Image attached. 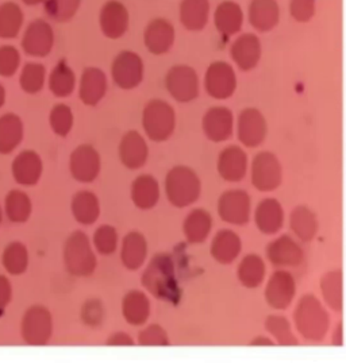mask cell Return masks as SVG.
Instances as JSON below:
<instances>
[{"label":"cell","instance_id":"816d5d0a","mask_svg":"<svg viewBox=\"0 0 346 363\" xmlns=\"http://www.w3.org/2000/svg\"><path fill=\"white\" fill-rule=\"evenodd\" d=\"M104 307L99 300H90L82 308V319L90 327H97L104 321Z\"/></svg>","mask_w":346,"mask_h":363},{"label":"cell","instance_id":"2e32d148","mask_svg":"<svg viewBox=\"0 0 346 363\" xmlns=\"http://www.w3.org/2000/svg\"><path fill=\"white\" fill-rule=\"evenodd\" d=\"M230 57L237 68L242 72H250L257 68L263 57L261 40L253 33L238 35L230 46Z\"/></svg>","mask_w":346,"mask_h":363},{"label":"cell","instance_id":"ab89813d","mask_svg":"<svg viewBox=\"0 0 346 363\" xmlns=\"http://www.w3.org/2000/svg\"><path fill=\"white\" fill-rule=\"evenodd\" d=\"M264 328L266 334L271 336L276 346L291 347L299 346V339L292 330L291 321L283 315H269L264 321Z\"/></svg>","mask_w":346,"mask_h":363},{"label":"cell","instance_id":"52a82bcc","mask_svg":"<svg viewBox=\"0 0 346 363\" xmlns=\"http://www.w3.org/2000/svg\"><path fill=\"white\" fill-rule=\"evenodd\" d=\"M21 336L28 346L48 345L53 336L50 311L40 304L28 308L21 320Z\"/></svg>","mask_w":346,"mask_h":363},{"label":"cell","instance_id":"f907efd6","mask_svg":"<svg viewBox=\"0 0 346 363\" xmlns=\"http://www.w3.org/2000/svg\"><path fill=\"white\" fill-rule=\"evenodd\" d=\"M21 64L19 52L14 46H1L0 48V76L11 77L16 73Z\"/></svg>","mask_w":346,"mask_h":363},{"label":"cell","instance_id":"60d3db41","mask_svg":"<svg viewBox=\"0 0 346 363\" xmlns=\"http://www.w3.org/2000/svg\"><path fill=\"white\" fill-rule=\"evenodd\" d=\"M30 255L28 247L22 242L9 243L1 252V265L11 276H21L26 273Z\"/></svg>","mask_w":346,"mask_h":363},{"label":"cell","instance_id":"cb8c5ba5","mask_svg":"<svg viewBox=\"0 0 346 363\" xmlns=\"http://www.w3.org/2000/svg\"><path fill=\"white\" fill-rule=\"evenodd\" d=\"M11 173L15 182L22 186H34L41 180L43 173L42 158L34 150H25L18 154L11 164Z\"/></svg>","mask_w":346,"mask_h":363},{"label":"cell","instance_id":"680465c9","mask_svg":"<svg viewBox=\"0 0 346 363\" xmlns=\"http://www.w3.org/2000/svg\"><path fill=\"white\" fill-rule=\"evenodd\" d=\"M28 6H36V4H38V3H41L42 0H23Z\"/></svg>","mask_w":346,"mask_h":363},{"label":"cell","instance_id":"d6986e66","mask_svg":"<svg viewBox=\"0 0 346 363\" xmlns=\"http://www.w3.org/2000/svg\"><path fill=\"white\" fill-rule=\"evenodd\" d=\"M253 219L257 230L264 235L271 237L281 231L286 220V212L277 199L266 197L256 206Z\"/></svg>","mask_w":346,"mask_h":363},{"label":"cell","instance_id":"5bb4252c","mask_svg":"<svg viewBox=\"0 0 346 363\" xmlns=\"http://www.w3.org/2000/svg\"><path fill=\"white\" fill-rule=\"evenodd\" d=\"M102 170V158L91 145L76 147L70 157V176L76 182L90 184L95 182Z\"/></svg>","mask_w":346,"mask_h":363},{"label":"cell","instance_id":"9a60e30c","mask_svg":"<svg viewBox=\"0 0 346 363\" xmlns=\"http://www.w3.org/2000/svg\"><path fill=\"white\" fill-rule=\"evenodd\" d=\"M111 76L114 83L122 89H134L144 80V62L137 53L122 52L115 57Z\"/></svg>","mask_w":346,"mask_h":363},{"label":"cell","instance_id":"30bf717a","mask_svg":"<svg viewBox=\"0 0 346 363\" xmlns=\"http://www.w3.org/2000/svg\"><path fill=\"white\" fill-rule=\"evenodd\" d=\"M236 131L237 138L244 146L256 149L266 140L268 122L259 108L247 107L238 113Z\"/></svg>","mask_w":346,"mask_h":363},{"label":"cell","instance_id":"74e56055","mask_svg":"<svg viewBox=\"0 0 346 363\" xmlns=\"http://www.w3.org/2000/svg\"><path fill=\"white\" fill-rule=\"evenodd\" d=\"M23 140V123L15 113L0 116V154H11Z\"/></svg>","mask_w":346,"mask_h":363},{"label":"cell","instance_id":"ee69618b","mask_svg":"<svg viewBox=\"0 0 346 363\" xmlns=\"http://www.w3.org/2000/svg\"><path fill=\"white\" fill-rule=\"evenodd\" d=\"M92 245L100 255L114 254L119 249V245H121L117 228L110 224L99 225L92 235Z\"/></svg>","mask_w":346,"mask_h":363},{"label":"cell","instance_id":"8992f818","mask_svg":"<svg viewBox=\"0 0 346 363\" xmlns=\"http://www.w3.org/2000/svg\"><path fill=\"white\" fill-rule=\"evenodd\" d=\"M250 182L259 192L269 194L276 191L283 182V167L276 154L263 150L253 157Z\"/></svg>","mask_w":346,"mask_h":363},{"label":"cell","instance_id":"9c48e42d","mask_svg":"<svg viewBox=\"0 0 346 363\" xmlns=\"http://www.w3.org/2000/svg\"><path fill=\"white\" fill-rule=\"evenodd\" d=\"M218 216L230 225H245L252 218V199L244 189L225 191L217 203Z\"/></svg>","mask_w":346,"mask_h":363},{"label":"cell","instance_id":"bcb514c9","mask_svg":"<svg viewBox=\"0 0 346 363\" xmlns=\"http://www.w3.org/2000/svg\"><path fill=\"white\" fill-rule=\"evenodd\" d=\"M80 0H45V11L57 22H67L76 14Z\"/></svg>","mask_w":346,"mask_h":363},{"label":"cell","instance_id":"6f0895ef","mask_svg":"<svg viewBox=\"0 0 346 363\" xmlns=\"http://www.w3.org/2000/svg\"><path fill=\"white\" fill-rule=\"evenodd\" d=\"M4 101H6V91H4V86L0 84V108L3 107Z\"/></svg>","mask_w":346,"mask_h":363},{"label":"cell","instance_id":"7c38bea8","mask_svg":"<svg viewBox=\"0 0 346 363\" xmlns=\"http://www.w3.org/2000/svg\"><path fill=\"white\" fill-rule=\"evenodd\" d=\"M265 255L269 264L276 269H295L305 261L302 246L290 235H280L271 240L266 245Z\"/></svg>","mask_w":346,"mask_h":363},{"label":"cell","instance_id":"6da1fadb","mask_svg":"<svg viewBox=\"0 0 346 363\" xmlns=\"http://www.w3.org/2000/svg\"><path fill=\"white\" fill-rule=\"evenodd\" d=\"M293 325L306 342H323L330 328V315L325 303L314 294L302 296L293 309Z\"/></svg>","mask_w":346,"mask_h":363},{"label":"cell","instance_id":"4fadbf2b","mask_svg":"<svg viewBox=\"0 0 346 363\" xmlns=\"http://www.w3.org/2000/svg\"><path fill=\"white\" fill-rule=\"evenodd\" d=\"M166 86L171 96L179 103H190L199 96L198 73L188 65H176L168 70Z\"/></svg>","mask_w":346,"mask_h":363},{"label":"cell","instance_id":"4dcf8cb0","mask_svg":"<svg viewBox=\"0 0 346 363\" xmlns=\"http://www.w3.org/2000/svg\"><path fill=\"white\" fill-rule=\"evenodd\" d=\"M145 46L153 55H164L175 41V28L166 19H154L145 30Z\"/></svg>","mask_w":346,"mask_h":363},{"label":"cell","instance_id":"ac0fdd59","mask_svg":"<svg viewBox=\"0 0 346 363\" xmlns=\"http://www.w3.org/2000/svg\"><path fill=\"white\" fill-rule=\"evenodd\" d=\"M236 126L234 115L230 108L217 106L211 107L203 116L202 127L208 140L214 143H221L233 135Z\"/></svg>","mask_w":346,"mask_h":363},{"label":"cell","instance_id":"d4e9b609","mask_svg":"<svg viewBox=\"0 0 346 363\" xmlns=\"http://www.w3.org/2000/svg\"><path fill=\"white\" fill-rule=\"evenodd\" d=\"M280 6L277 0H250L248 21L257 33H269L280 22Z\"/></svg>","mask_w":346,"mask_h":363},{"label":"cell","instance_id":"e575fe53","mask_svg":"<svg viewBox=\"0 0 346 363\" xmlns=\"http://www.w3.org/2000/svg\"><path fill=\"white\" fill-rule=\"evenodd\" d=\"M107 91L106 74L97 68H87L80 80L79 96L85 106H97Z\"/></svg>","mask_w":346,"mask_h":363},{"label":"cell","instance_id":"681fc988","mask_svg":"<svg viewBox=\"0 0 346 363\" xmlns=\"http://www.w3.org/2000/svg\"><path fill=\"white\" fill-rule=\"evenodd\" d=\"M288 11L299 23L310 22L317 13V0H290Z\"/></svg>","mask_w":346,"mask_h":363},{"label":"cell","instance_id":"44dd1931","mask_svg":"<svg viewBox=\"0 0 346 363\" xmlns=\"http://www.w3.org/2000/svg\"><path fill=\"white\" fill-rule=\"evenodd\" d=\"M148 240L139 231H130L129 234H126L119 245L121 262L130 272H136L145 266L148 259Z\"/></svg>","mask_w":346,"mask_h":363},{"label":"cell","instance_id":"5b68a950","mask_svg":"<svg viewBox=\"0 0 346 363\" xmlns=\"http://www.w3.org/2000/svg\"><path fill=\"white\" fill-rule=\"evenodd\" d=\"M142 126L146 135L154 142L169 140L176 127V113L164 100H151L142 112Z\"/></svg>","mask_w":346,"mask_h":363},{"label":"cell","instance_id":"11a10c76","mask_svg":"<svg viewBox=\"0 0 346 363\" xmlns=\"http://www.w3.org/2000/svg\"><path fill=\"white\" fill-rule=\"evenodd\" d=\"M332 345L335 347L344 346V323L338 321L332 333Z\"/></svg>","mask_w":346,"mask_h":363},{"label":"cell","instance_id":"1f68e13d","mask_svg":"<svg viewBox=\"0 0 346 363\" xmlns=\"http://www.w3.org/2000/svg\"><path fill=\"white\" fill-rule=\"evenodd\" d=\"M244 19L245 16L241 6L232 0L222 1L214 14L215 28L226 38L233 37L241 31L244 26Z\"/></svg>","mask_w":346,"mask_h":363},{"label":"cell","instance_id":"7402d4cb","mask_svg":"<svg viewBox=\"0 0 346 363\" xmlns=\"http://www.w3.org/2000/svg\"><path fill=\"white\" fill-rule=\"evenodd\" d=\"M149 158V147L139 131H129L119 143V160L125 168L139 170L144 168Z\"/></svg>","mask_w":346,"mask_h":363},{"label":"cell","instance_id":"c3c4849f","mask_svg":"<svg viewBox=\"0 0 346 363\" xmlns=\"http://www.w3.org/2000/svg\"><path fill=\"white\" fill-rule=\"evenodd\" d=\"M139 345L141 346H149V347H154V346H169L171 340H169V335L166 331L164 327H161L160 324H149L145 325L139 334Z\"/></svg>","mask_w":346,"mask_h":363},{"label":"cell","instance_id":"7a4b0ae2","mask_svg":"<svg viewBox=\"0 0 346 363\" xmlns=\"http://www.w3.org/2000/svg\"><path fill=\"white\" fill-rule=\"evenodd\" d=\"M142 286L153 297L173 303L179 296V284L172 257L156 254L142 273Z\"/></svg>","mask_w":346,"mask_h":363},{"label":"cell","instance_id":"836d02e7","mask_svg":"<svg viewBox=\"0 0 346 363\" xmlns=\"http://www.w3.org/2000/svg\"><path fill=\"white\" fill-rule=\"evenodd\" d=\"M70 212L77 223L92 225L97 223L102 212L100 200L91 191H79L70 200Z\"/></svg>","mask_w":346,"mask_h":363},{"label":"cell","instance_id":"d590c367","mask_svg":"<svg viewBox=\"0 0 346 363\" xmlns=\"http://www.w3.org/2000/svg\"><path fill=\"white\" fill-rule=\"evenodd\" d=\"M266 276V265L257 254H247L237 267V279L247 289H257Z\"/></svg>","mask_w":346,"mask_h":363},{"label":"cell","instance_id":"f35d334b","mask_svg":"<svg viewBox=\"0 0 346 363\" xmlns=\"http://www.w3.org/2000/svg\"><path fill=\"white\" fill-rule=\"evenodd\" d=\"M3 210L6 218L11 223H26L33 213V201L26 192L21 189H13L4 199Z\"/></svg>","mask_w":346,"mask_h":363},{"label":"cell","instance_id":"f6af8a7d","mask_svg":"<svg viewBox=\"0 0 346 363\" xmlns=\"http://www.w3.org/2000/svg\"><path fill=\"white\" fill-rule=\"evenodd\" d=\"M45 79H46L45 67L41 64L28 62L22 69L19 83L26 94L34 95V94H38L43 88Z\"/></svg>","mask_w":346,"mask_h":363},{"label":"cell","instance_id":"8d00e7d4","mask_svg":"<svg viewBox=\"0 0 346 363\" xmlns=\"http://www.w3.org/2000/svg\"><path fill=\"white\" fill-rule=\"evenodd\" d=\"M210 16L208 0H183L180 4V21L190 31H200L206 28Z\"/></svg>","mask_w":346,"mask_h":363},{"label":"cell","instance_id":"7dc6e473","mask_svg":"<svg viewBox=\"0 0 346 363\" xmlns=\"http://www.w3.org/2000/svg\"><path fill=\"white\" fill-rule=\"evenodd\" d=\"M50 127L58 137H67L73 126V113L67 104H57L49 116Z\"/></svg>","mask_w":346,"mask_h":363},{"label":"cell","instance_id":"b9f144b4","mask_svg":"<svg viewBox=\"0 0 346 363\" xmlns=\"http://www.w3.org/2000/svg\"><path fill=\"white\" fill-rule=\"evenodd\" d=\"M76 77L65 60H61L52 70L49 77V88L57 98H67L73 92Z\"/></svg>","mask_w":346,"mask_h":363},{"label":"cell","instance_id":"603a6c76","mask_svg":"<svg viewBox=\"0 0 346 363\" xmlns=\"http://www.w3.org/2000/svg\"><path fill=\"white\" fill-rule=\"evenodd\" d=\"M242 252V240L236 231L223 228L211 240L210 254L212 259L221 265H232Z\"/></svg>","mask_w":346,"mask_h":363},{"label":"cell","instance_id":"ba28073f","mask_svg":"<svg viewBox=\"0 0 346 363\" xmlns=\"http://www.w3.org/2000/svg\"><path fill=\"white\" fill-rule=\"evenodd\" d=\"M296 289V281L291 272L288 269H276L265 284V303L274 311H286L291 307Z\"/></svg>","mask_w":346,"mask_h":363},{"label":"cell","instance_id":"83f0119b","mask_svg":"<svg viewBox=\"0 0 346 363\" xmlns=\"http://www.w3.org/2000/svg\"><path fill=\"white\" fill-rule=\"evenodd\" d=\"M121 311L126 323L134 327H141L149 320L152 313V304L145 292L130 291L122 298Z\"/></svg>","mask_w":346,"mask_h":363},{"label":"cell","instance_id":"4316f807","mask_svg":"<svg viewBox=\"0 0 346 363\" xmlns=\"http://www.w3.org/2000/svg\"><path fill=\"white\" fill-rule=\"evenodd\" d=\"M322 301L333 312L344 311V273L341 269H332L322 274L319 281Z\"/></svg>","mask_w":346,"mask_h":363},{"label":"cell","instance_id":"db71d44e","mask_svg":"<svg viewBox=\"0 0 346 363\" xmlns=\"http://www.w3.org/2000/svg\"><path fill=\"white\" fill-rule=\"evenodd\" d=\"M106 345L107 346H133L136 345V339H133L127 333L118 331L109 336V339L106 340Z\"/></svg>","mask_w":346,"mask_h":363},{"label":"cell","instance_id":"91938a15","mask_svg":"<svg viewBox=\"0 0 346 363\" xmlns=\"http://www.w3.org/2000/svg\"><path fill=\"white\" fill-rule=\"evenodd\" d=\"M3 216H4V210H3V207L0 206V224L3 222Z\"/></svg>","mask_w":346,"mask_h":363},{"label":"cell","instance_id":"ffe728a7","mask_svg":"<svg viewBox=\"0 0 346 363\" xmlns=\"http://www.w3.org/2000/svg\"><path fill=\"white\" fill-rule=\"evenodd\" d=\"M53 43V30L49 23L38 19L31 22L26 28L22 40V48L28 56L45 57L50 53Z\"/></svg>","mask_w":346,"mask_h":363},{"label":"cell","instance_id":"d6a6232c","mask_svg":"<svg viewBox=\"0 0 346 363\" xmlns=\"http://www.w3.org/2000/svg\"><path fill=\"white\" fill-rule=\"evenodd\" d=\"M212 216L208 211L195 208L183 222V234L191 245H200L207 240L212 231Z\"/></svg>","mask_w":346,"mask_h":363},{"label":"cell","instance_id":"7bdbcfd3","mask_svg":"<svg viewBox=\"0 0 346 363\" xmlns=\"http://www.w3.org/2000/svg\"><path fill=\"white\" fill-rule=\"evenodd\" d=\"M23 14L15 3L0 6V38H15L22 28Z\"/></svg>","mask_w":346,"mask_h":363},{"label":"cell","instance_id":"277c9868","mask_svg":"<svg viewBox=\"0 0 346 363\" xmlns=\"http://www.w3.org/2000/svg\"><path fill=\"white\" fill-rule=\"evenodd\" d=\"M63 259L67 272L75 277H90L97 270V250L92 240L80 230L73 231L67 238L63 249Z\"/></svg>","mask_w":346,"mask_h":363},{"label":"cell","instance_id":"f1b7e54d","mask_svg":"<svg viewBox=\"0 0 346 363\" xmlns=\"http://www.w3.org/2000/svg\"><path fill=\"white\" fill-rule=\"evenodd\" d=\"M290 228L298 240L310 243L318 235V216L308 206L299 204L290 213Z\"/></svg>","mask_w":346,"mask_h":363},{"label":"cell","instance_id":"8fae6325","mask_svg":"<svg viewBox=\"0 0 346 363\" xmlns=\"http://www.w3.org/2000/svg\"><path fill=\"white\" fill-rule=\"evenodd\" d=\"M236 70L225 61L212 62L205 74V88L208 96L217 100L230 99L237 91Z\"/></svg>","mask_w":346,"mask_h":363},{"label":"cell","instance_id":"3957f363","mask_svg":"<svg viewBox=\"0 0 346 363\" xmlns=\"http://www.w3.org/2000/svg\"><path fill=\"white\" fill-rule=\"evenodd\" d=\"M164 192L166 200L176 208L194 206L202 195L200 177L190 167H175L166 176Z\"/></svg>","mask_w":346,"mask_h":363},{"label":"cell","instance_id":"f5cc1de1","mask_svg":"<svg viewBox=\"0 0 346 363\" xmlns=\"http://www.w3.org/2000/svg\"><path fill=\"white\" fill-rule=\"evenodd\" d=\"M14 296V289L10 279L0 274V312L10 306Z\"/></svg>","mask_w":346,"mask_h":363},{"label":"cell","instance_id":"e0dca14e","mask_svg":"<svg viewBox=\"0 0 346 363\" xmlns=\"http://www.w3.org/2000/svg\"><path fill=\"white\" fill-rule=\"evenodd\" d=\"M249 169V158L247 152L237 146L230 145L222 150L217 160V170L222 180L226 182H242Z\"/></svg>","mask_w":346,"mask_h":363},{"label":"cell","instance_id":"484cf974","mask_svg":"<svg viewBox=\"0 0 346 363\" xmlns=\"http://www.w3.org/2000/svg\"><path fill=\"white\" fill-rule=\"evenodd\" d=\"M130 197L139 210H153L161 197L160 184L152 174H139L131 182Z\"/></svg>","mask_w":346,"mask_h":363},{"label":"cell","instance_id":"f546056e","mask_svg":"<svg viewBox=\"0 0 346 363\" xmlns=\"http://www.w3.org/2000/svg\"><path fill=\"white\" fill-rule=\"evenodd\" d=\"M129 26V14L125 6L119 1L111 0L106 3L100 13V28L109 38H121Z\"/></svg>","mask_w":346,"mask_h":363},{"label":"cell","instance_id":"9f6ffc18","mask_svg":"<svg viewBox=\"0 0 346 363\" xmlns=\"http://www.w3.org/2000/svg\"><path fill=\"white\" fill-rule=\"evenodd\" d=\"M250 346H265V347H274L276 346L275 340L269 335H257L250 340Z\"/></svg>","mask_w":346,"mask_h":363}]
</instances>
